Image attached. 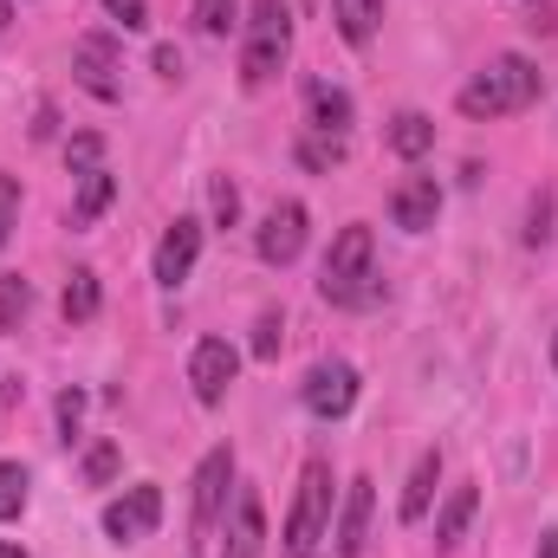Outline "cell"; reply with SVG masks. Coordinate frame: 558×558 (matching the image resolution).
Returning <instances> with one entry per match:
<instances>
[{
  "label": "cell",
  "instance_id": "6da1fadb",
  "mask_svg": "<svg viewBox=\"0 0 558 558\" xmlns=\"http://www.w3.org/2000/svg\"><path fill=\"white\" fill-rule=\"evenodd\" d=\"M539 92H546L539 65H533L526 52H500V59H487V65L461 85V111H468V118H513V111H526Z\"/></svg>",
  "mask_w": 558,
  "mask_h": 558
},
{
  "label": "cell",
  "instance_id": "7a4b0ae2",
  "mask_svg": "<svg viewBox=\"0 0 558 558\" xmlns=\"http://www.w3.org/2000/svg\"><path fill=\"white\" fill-rule=\"evenodd\" d=\"M377 241H371V228L364 221H351L338 241H331V254H325V274H318V292L331 299V305H371L377 299Z\"/></svg>",
  "mask_w": 558,
  "mask_h": 558
},
{
  "label": "cell",
  "instance_id": "3957f363",
  "mask_svg": "<svg viewBox=\"0 0 558 558\" xmlns=\"http://www.w3.org/2000/svg\"><path fill=\"white\" fill-rule=\"evenodd\" d=\"M286 52H292V7L286 0H254L247 13V46H241V85L260 92L286 72Z\"/></svg>",
  "mask_w": 558,
  "mask_h": 558
},
{
  "label": "cell",
  "instance_id": "277c9868",
  "mask_svg": "<svg viewBox=\"0 0 558 558\" xmlns=\"http://www.w3.org/2000/svg\"><path fill=\"white\" fill-rule=\"evenodd\" d=\"M325 533H331V461H305L299 500H292V520H286V553L312 558V546Z\"/></svg>",
  "mask_w": 558,
  "mask_h": 558
},
{
  "label": "cell",
  "instance_id": "5b68a950",
  "mask_svg": "<svg viewBox=\"0 0 558 558\" xmlns=\"http://www.w3.org/2000/svg\"><path fill=\"white\" fill-rule=\"evenodd\" d=\"M72 72H78V85L92 92V98H105V105H118L124 98V52H118V39L111 33H85L78 46H72Z\"/></svg>",
  "mask_w": 558,
  "mask_h": 558
},
{
  "label": "cell",
  "instance_id": "8992f818",
  "mask_svg": "<svg viewBox=\"0 0 558 558\" xmlns=\"http://www.w3.org/2000/svg\"><path fill=\"white\" fill-rule=\"evenodd\" d=\"M156 520H162V487L137 481V487H124V494L105 507V539H111V546H137V539L156 533Z\"/></svg>",
  "mask_w": 558,
  "mask_h": 558
},
{
  "label": "cell",
  "instance_id": "52a82bcc",
  "mask_svg": "<svg viewBox=\"0 0 558 558\" xmlns=\"http://www.w3.org/2000/svg\"><path fill=\"white\" fill-rule=\"evenodd\" d=\"M254 247H260L267 267H292V260L305 254V202H274V208L260 215Z\"/></svg>",
  "mask_w": 558,
  "mask_h": 558
},
{
  "label": "cell",
  "instance_id": "ba28073f",
  "mask_svg": "<svg viewBox=\"0 0 558 558\" xmlns=\"http://www.w3.org/2000/svg\"><path fill=\"white\" fill-rule=\"evenodd\" d=\"M234 371H241V351L228 344V338H202L195 344V357H189V384H195V403H221L228 390H234Z\"/></svg>",
  "mask_w": 558,
  "mask_h": 558
},
{
  "label": "cell",
  "instance_id": "9c48e42d",
  "mask_svg": "<svg viewBox=\"0 0 558 558\" xmlns=\"http://www.w3.org/2000/svg\"><path fill=\"white\" fill-rule=\"evenodd\" d=\"M305 410L312 416H325V422H338V416H351V403H357V371L344 364V357H331V364H312V377H305Z\"/></svg>",
  "mask_w": 558,
  "mask_h": 558
},
{
  "label": "cell",
  "instance_id": "30bf717a",
  "mask_svg": "<svg viewBox=\"0 0 558 558\" xmlns=\"http://www.w3.org/2000/svg\"><path fill=\"white\" fill-rule=\"evenodd\" d=\"M195 260H202V221L195 215H175L169 221V234L156 241V286H182V279L195 274Z\"/></svg>",
  "mask_w": 558,
  "mask_h": 558
},
{
  "label": "cell",
  "instance_id": "8fae6325",
  "mask_svg": "<svg viewBox=\"0 0 558 558\" xmlns=\"http://www.w3.org/2000/svg\"><path fill=\"white\" fill-rule=\"evenodd\" d=\"M228 487H234V448L221 441V448H208V454H202V468H195V533H208V526L221 520Z\"/></svg>",
  "mask_w": 558,
  "mask_h": 558
},
{
  "label": "cell",
  "instance_id": "7c38bea8",
  "mask_svg": "<svg viewBox=\"0 0 558 558\" xmlns=\"http://www.w3.org/2000/svg\"><path fill=\"white\" fill-rule=\"evenodd\" d=\"M435 215H441V189H435V175H403V182L390 189V221H397L403 234H428Z\"/></svg>",
  "mask_w": 558,
  "mask_h": 558
},
{
  "label": "cell",
  "instance_id": "4fadbf2b",
  "mask_svg": "<svg viewBox=\"0 0 558 558\" xmlns=\"http://www.w3.org/2000/svg\"><path fill=\"white\" fill-rule=\"evenodd\" d=\"M267 553V520H260V494L241 487L234 494V513H228V539H221V558H260Z\"/></svg>",
  "mask_w": 558,
  "mask_h": 558
},
{
  "label": "cell",
  "instance_id": "5bb4252c",
  "mask_svg": "<svg viewBox=\"0 0 558 558\" xmlns=\"http://www.w3.org/2000/svg\"><path fill=\"white\" fill-rule=\"evenodd\" d=\"M364 539H371V481L357 474L344 487V513H338V558H364Z\"/></svg>",
  "mask_w": 558,
  "mask_h": 558
},
{
  "label": "cell",
  "instance_id": "9a60e30c",
  "mask_svg": "<svg viewBox=\"0 0 558 558\" xmlns=\"http://www.w3.org/2000/svg\"><path fill=\"white\" fill-rule=\"evenodd\" d=\"M305 118H312L318 137H344V131H351V98H344L338 85H312V92H305Z\"/></svg>",
  "mask_w": 558,
  "mask_h": 558
},
{
  "label": "cell",
  "instance_id": "2e32d148",
  "mask_svg": "<svg viewBox=\"0 0 558 558\" xmlns=\"http://www.w3.org/2000/svg\"><path fill=\"white\" fill-rule=\"evenodd\" d=\"M111 195H118V175L111 169H92V175H78V202H72V228H92L105 208H111Z\"/></svg>",
  "mask_w": 558,
  "mask_h": 558
},
{
  "label": "cell",
  "instance_id": "e0dca14e",
  "mask_svg": "<svg viewBox=\"0 0 558 558\" xmlns=\"http://www.w3.org/2000/svg\"><path fill=\"white\" fill-rule=\"evenodd\" d=\"M435 481H441V454L428 448L416 461V474H410V487H403V526H416L422 513H428V500H435Z\"/></svg>",
  "mask_w": 558,
  "mask_h": 558
},
{
  "label": "cell",
  "instance_id": "ac0fdd59",
  "mask_svg": "<svg viewBox=\"0 0 558 558\" xmlns=\"http://www.w3.org/2000/svg\"><path fill=\"white\" fill-rule=\"evenodd\" d=\"M331 13H338V33L351 46H371V33L384 20V0H331Z\"/></svg>",
  "mask_w": 558,
  "mask_h": 558
},
{
  "label": "cell",
  "instance_id": "d6986e66",
  "mask_svg": "<svg viewBox=\"0 0 558 558\" xmlns=\"http://www.w3.org/2000/svg\"><path fill=\"white\" fill-rule=\"evenodd\" d=\"M98 299H105V292H98V274H92V267H78V274L65 279V299H59V312H65L72 325H85V318H98Z\"/></svg>",
  "mask_w": 558,
  "mask_h": 558
},
{
  "label": "cell",
  "instance_id": "ffe728a7",
  "mask_svg": "<svg viewBox=\"0 0 558 558\" xmlns=\"http://www.w3.org/2000/svg\"><path fill=\"white\" fill-rule=\"evenodd\" d=\"M474 507H481V494H474V487H454V494H448V507H441V520H435V546H454V539L468 533Z\"/></svg>",
  "mask_w": 558,
  "mask_h": 558
},
{
  "label": "cell",
  "instance_id": "44dd1931",
  "mask_svg": "<svg viewBox=\"0 0 558 558\" xmlns=\"http://www.w3.org/2000/svg\"><path fill=\"white\" fill-rule=\"evenodd\" d=\"M390 149H397V156H410V162L428 156V149H435V124H428L422 111H403V118L390 124Z\"/></svg>",
  "mask_w": 558,
  "mask_h": 558
},
{
  "label": "cell",
  "instance_id": "7402d4cb",
  "mask_svg": "<svg viewBox=\"0 0 558 558\" xmlns=\"http://www.w3.org/2000/svg\"><path fill=\"white\" fill-rule=\"evenodd\" d=\"M26 305H33V286L20 274H0V331H20Z\"/></svg>",
  "mask_w": 558,
  "mask_h": 558
},
{
  "label": "cell",
  "instance_id": "603a6c76",
  "mask_svg": "<svg viewBox=\"0 0 558 558\" xmlns=\"http://www.w3.org/2000/svg\"><path fill=\"white\" fill-rule=\"evenodd\" d=\"M20 513H26V468L0 461V520H20Z\"/></svg>",
  "mask_w": 558,
  "mask_h": 558
},
{
  "label": "cell",
  "instance_id": "cb8c5ba5",
  "mask_svg": "<svg viewBox=\"0 0 558 558\" xmlns=\"http://www.w3.org/2000/svg\"><path fill=\"white\" fill-rule=\"evenodd\" d=\"M234 20H241V0H195V26H202L208 39H221Z\"/></svg>",
  "mask_w": 558,
  "mask_h": 558
},
{
  "label": "cell",
  "instance_id": "d4e9b609",
  "mask_svg": "<svg viewBox=\"0 0 558 558\" xmlns=\"http://www.w3.org/2000/svg\"><path fill=\"white\" fill-rule=\"evenodd\" d=\"M98 156H105V143L92 137V131H85V137H72V149H65V162H72V175H92V169H105Z\"/></svg>",
  "mask_w": 558,
  "mask_h": 558
},
{
  "label": "cell",
  "instance_id": "484cf974",
  "mask_svg": "<svg viewBox=\"0 0 558 558\" xmlns=\"http://www.w3.org/2000/svg\"><path fill=\"white\" fill-rule=\"evenodd\" d=\"M208 202H215V221H221V228H234V221H241V189H234L228 175L215 182V195H208Z\"/></svg>",
  "mask_w": 558,
  "mask_h": 558
},
{
  "label": "cell",
  "instance_id": "4316f807",
  "mask_svg": "<svg viewBox=\"0 0 558 558\" xmlns=\"http://www.w3.org/2000/svg\"><path fill=\"white\" fill-rule=\"evenodd\" d=\"M111 474H118V448H111V441H98V448L85 454V481H92V487H105Z\"/></svg>",
  "mask_w": 558,
  "mask_h": 558
},
{
  "label": "cell",
  "instance_id": "83f0119b",
  "mask_svg": "<svg viewBox=\"0 0 558 558\" xmlns=\"http://www.w3.org/2000/svg\"><path fill=\"white\" fill-rule=\"evenodd\" d=\"M13 221H20V182L0 175V247L13 241Z\"/></svg>",
  "mask_w": 558,
  "mask_h": 558
},
{
  "label": "cell",
  "instance_id": "f1b7e54d",
  "mask_svg": "<svg viewBox=\"0 0 558 558\" xmlns=\"http://www.w3.org/2000/svg\"><path fill=\"white\" fill-rule=\"evenodd\" d=\"M279 331H286L279 312H260V331H254V357H260V364H274L279 357Z\"/></svg>",
  "mask_w": 558,
  "mask_h": 558
},
{
  "label": "cell",
  "instance_id": "f546056e",
  "mask_svg": "<svg viewBox=\"0 0 558 558\" xmlns=\"http://www.w3.org/2000/svg\"><path fill=\"white\" fill-rule=\"evenodd\" d=\"M111 7V20L124 26V33H143L149 26V0H105Z\"/></svg>",
  "mask_w": 558,
  "mask_h": 558
},
{
  "label": "cell",
  "instance_id": "4dcf8cb0",
  "mask_svg": "<svg viewBox=\"0 0 558 558\" xmlns=\"http://www.w3.org/2000/svg\"><path fill=\"white\" fill-rule=\"evenodd\" d=\"M78 422H85V390H65V397H59V435L72 441V435H78Z\"/></svg>",
  "mask_w": 558,
  "mask_h": 558
},
{
  "label": "cell",
  "instance_id": "1f68e13d",
  "mask_svg": "<svg viewBox=\"0 0 558 558\" xmlns=\"http://www.w3.org/2000/svg\"><path fill=\"white\" fill-rule=\"evenodd\" d=\"M539 558H558V526L553 533H539Z\"/></svg>",
  "mask_w": 558,
  "mask_h": 558
},
{
  "label": "cell",
  "instance_id": "d6a6232c",
  "mask_svg": "<svg viewBox=\"0 0 558 558\" xmlns=\"http://www.w3.org/2000/svg\"><path fill=\"white\" fill-rule=\"evenodd\" d=\"M0 558H26V553H20V546H0Z\"/></svg>",
  "mask_w": 558,
  "mask_h": 558
},
{
  "label": "cell",
  "instance_id": "836d02e7",
  "mask_svg": "<svg viewBox=\"0 0 558 558\" xmlns=\"http://www.w3.org/2000/svg\"><path fill=\"white\" fill-rule=\"evenodd\" d=\"M553 364H558V331H553Z\"/></svg>",
  "mask_w": 558,
  "mask_h": 558
}]
</instances>
